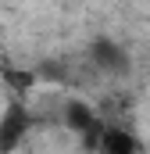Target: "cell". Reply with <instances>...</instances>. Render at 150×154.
Returning a JSON list of instances; mask_svg holds the SVG:
<instances>
[{"label": "cell", "instance_id": "3957f363", "mask_svg": "<svg viewBox=\"0 0 150 154\" xmlns=\"http://www.w3.org/2000/svg\"><path fill=\"white\" fill-rule=\"evenodd\" d=\"M93 151L97 154H143L140 151V140L129 129H122V125H104L100 136H97V143H93Z\"/></svg>", "mask_w": 150, "mask_h": 154}, {"label": "cell", "instance_id": "5b68a950", "mask_svg": "<svg viewBox=\"0 0 150 154\" xmlns=\"http://www.w3.org/2000/svg\"><path fill=\"white\" fill-rule=\"evenodd\" d=\"M25 154H29V151H25Z\"/></svg>", "mask_w": 150, "mask_h": 154}, {"label": "cell", "instance_id": "277c9868", "mask_svg": "<svg viewBox=\"0 0 150 154\" xmlns=\"http://www.w3.org/2000/svg\"><path fill=\"white\" fill-rule=\"evenodd\" d=\"M93 61L104 68V72H125V50L114 43V39H97L93 43Z\"/></svg>", "mask_w": 150, "mask_h": 154}, {"label": "cell", "instance_id": "6da1fadb", "mask_svg": "<svg viewBox=\"0 0 150 154\" xmlns=\"http://www.w3.org/2000/svg\"><path fill=\"white\" fill-rule=\"evenodd\" d=\"M29 125H32L29 111H25L22 104H11V108L0 115V154H11L18 143H25Z\"/></svg>", "mask_w": 150, "mask_h": 154}, {"label": "cell", "instance_id": "7a4b0ae2", "mask_svg": "<svg viewBox=\"0 0 150 154\" xmlns=\"http://www.w3.org/2000/svg\"><path fill=\"white\" fill-rule=\"evenodd\" d=\"M64 122H68L72 133H79V136L86 140V147H93L97 136H100V129H104V118L97 115L89 104H82V100H72V104L64 108Z\"/></svg>", "mask_w": 150, "mask_h": 154}]
</instances>
